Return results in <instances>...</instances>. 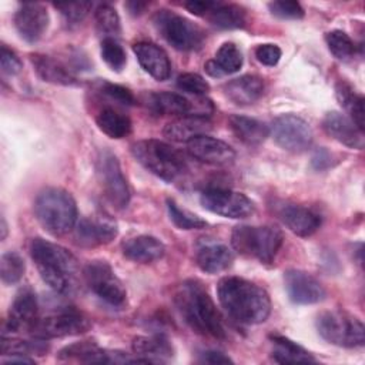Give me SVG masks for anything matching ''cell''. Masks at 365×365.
<instances>
[{
  "instance_id": "1",
  "label": "cell",
  "mask_w": 365,
  "mask_h": 365,
  "mask_svg": "<svg viewBox=\"0 0 365 365\" xmlns=\"http://www.w3.org/2000/svg\"><path fill=\"white\" fill-rule=\"evenodd\" d=\"M217 295L228 315L241 324L255 325L265 322L269 317L271 299L268 292L245 278H221L217 285Z\"/></svg>"
},
{
  "instance_id": "2",
  "label": "cell",
  "mask_w": 365,
  "mask_h": 365,
  "mask_svg": "<svg viewBox=\"0 0 365 365\" xmlns=\"http://www.w3.org/2000/svg\"><path fill=\"white\" fill-rule=\"evenodd\" d=\"M174 304L184 322L197 334L217 339L225 336L222 318L200 281H184L174 294Z\"/></svg>"
},
{
  "instance_id": "3",
  "label": "cell",
  "mask_w": 365,
  "mask_h": 365,
  "mask_svg": "<svg viewBox=\"0 0 365 365\" xmlns=\"http://www.w3.org/2000/svg\"><path fill=\"white\" fill-rule=\"evenodd\" d=\"M30 255L41 279L53 291L68 294L76 288L78 262L68 250L43 238H33Z\"/></svg>"
},
{
  "instance_id": "4",
  "label": "cell",
  "mask_w": 365,
  "mask_h": 365,
  "mask_svg": "<svg viewBox=\"0 0 365 365\" xmlns=\"http://www.w3.org/2000/svg\"><path fill=\"white\" fill-rule=\"evenodd\" d=\"M34 214L41 227L53 235H64L77 224V205L73 195L57 187L38 192L34 201Z\"/></svg>"
},
{
  "instance_id": "5",
  "label": "cell",
  "mask_w": 365,
  "mask_h": 365,
  "mask_svg": "<svg viewBox=\"0 0 365 365\" xmlns=\"http://www.w3.org/2000/svg\"><path fill=\"white\" fill-rule=\"evenodd\" d=\"M131 153L145 170L168 182L182 175L187 168L182 154L161 140L137 141L131 145Z\"/></svg>"
},
{
  "instance_id": "6",
  "label": "cell",
  "mask_w": 365,
  "mask_h": 365,
  "mask_svg": "<svg viewBox=\"0 0 365 365\" xmlns=\"http://www.w3.org/2000/svg\"><path fill=\"white\" fill-rule=\"evenodd\" d=\"M284 241L282 231L274 225H237L231 234V245L241 255L271 264Z\"/></svg>"
},
{
  "instance_id": "7",
  "label": "cell",
  "mask_w": 365,
  "mask_h": 365,
  "mask_svg": "<svg viewBox=\"0 0 365 365\" xmlns=\"http://www.w3.org/2000/svg\"><path fill=\"white\" fill-rule=\"evenodd\" d=\"M318 334L332 345L358 348L365 342V327L355 315L341 311H324L317 318Z\"/></svg>"
},
{
  "instance_id": "8",
  "label": "cell",
  "mask_w": 365,
  "mask_h": 365,
  "mask_svg": "<svg viewBox=\"0 0 365 365\" xmlns=\"http://www.w3.org/2000/svg\"><path fill=\"white\" fill-rule=\"evenodd\" d=\"M153 23L161 37L180 51L198 50L205 40L200 26L167 9L158 10L153 17Z\"/></svg>"
},
{
  "instance_id": "9",
  "label": "cell",
  "mask_w": 365,
  "mask_h": 365,
  "mask_svg": "<svg viewBox=\"0 0 365 365\" xmlns=\"http://www.w3.org/2000/svg\"><path fill=\"white\" fill-rule=\"evenodd\" d=\"M83 277L88 288L107 305L115 309L127 305V291L107 261H90L84 267Z\"/></svg>"
},
{
  "instance_id": "10",
  "label": "cell",
  "mask_w": 365,
  "mask_h": 365,
  "mask_svg": "<svg viewBox=\"0 0 365 365\" xmlns=\"http://www.w3.org/2000/svg\"><path fill=\"white\" fill-rule=\"evenodd\" d=\"M90 328L91 322L81 312L76 309H61L41 318L38 317L30 332L34 338L46 341L80 335L87 332Z\"/></svg>"
},
{
  "instance_id": "11",
  "label": "cell",
  "mask_w": 365,
  "mask_h": 365,
  "mask_svg": "<svg viewBox=\"0 0 365 365\" xmlns=\"http://www.w3.org/2000/svg\"><path fill=\"white\" fill-rule=\"evenodd\" d=\"M96 173L108 201L115 208L127 207L130 202V188L117 157L110 150L104 148L98 153Z\"/></svg>"
},
{
  "instance_id": "12",
  "label": "cell",
  "mask_w": 365,
  "mask_h": 365,
  "mask_svg": "<svg viewBox=\"0 0 365 365\" xmlns=\"http://www.w3.org/2000/svg\"><path fill=\"white\" fill-rule=\"evenodd\" d=\"M200 202L205 210L234 220L250 217L255 208L252 200L245 194L221 187H210L204 190L200 195Z\"/></svg>"
},
{
  "instance_id": "13",
  "label": "cell",
  "mask_w": 365,
  "mask_h": 365,
  "mask_svg": "<svg viewBox=\"0 0 365 365\" xmlns=\"http://www.w3.org/2000/svg\"><path fill=\"white\" fill-rule=\"evenodd\" d=\"M275 143L291 153L307 151L312 144V130L309 124L294 114L278 115L269 128Z\"/></svg>"
},
{
  "instance_id": "14",
  "label": "cell",
  "mask_w": 365,
  "mask_h": 365,
  "mask_svg": "<svg viewBox=\"0 0 365 365\" xmlns=\"http://www.w3.org/2000/svg\"><path fill=\"white\" fill-rule=\"evenodd\" d=\"M61 361H77L84 364H135L144 362L143 358L131 356L121 351L101 349L96 342L80 341L67 345L58 352Z\"/></svg>"
},
{
  "instance_id": "15",
  "label": "cell",
  "mask_w": 365,
  "mask_h": 365,
  "mask_svg": "<svg viewBox=\"0 0 365 365\" xmlns=\"http://www.w3.org/2000/svg\"><path fill=\"white\" fill-rule=\"evenodd\" d=\"M148 106L153 111L164 115H197L205 117L212 113V104L210 100L200 98L192 101L177 93H153L148 97Z\"/></svg>"
},
{
  "instance_id": "16",
  "label": "cell",
  "mask_w": 365,
  "mask_h": 365,
  "mask_svg": "<svg viewBox=\"0 0 365 365\" xmlns=\"http://www.w3.org/2000/svg\"><path fill=\"white\" fill-rule=\"evenodd\" d=\"M38 319V301L36 292L30 287L21 288L10 307L7 321L4 324L3 335L17 334L21 331H29L33 328Z\"/></svg>"
},
{
  "instance_id": "17",
  "label": "cell",
  "mask_w": 365,
  "mask_h": 365,
  "mask_svg": "<svg viewBox=\"0 0 365 365\" xmlns=\"http://www.w3.org/2000/svg\"><path fill=\"white\" fill-rule=\"evenodd\" d=\"M284 284L287 294L294 304H317L327 297V291L322 287V284L315 277L301 269L285 271Z\"/></svg>"
},
{
  "instance_id": "18",
  "label": "cell",
  "mask_w": 365,
  "mask_h": 365,
  "mask_svg": "<svg viewBox=\"0 0 365 365\" xmlns=\"http://www.w3.org/2000/svg\"><path fill=\"white\" fill-rule=\"evenodd\" d=\"M14 27L27 43H36L46 33L50 17L46 6L40 3H23L14 13Z\"/></svg>"
},
{
  "instance_id": "19",
  "label": "cell",
  "mask_w": 365,
  "mask_h": 365,
  "mask_svg": "<svg viewBox=\"0 0 365 365\" xmlns=\"http://www.w3.org/2000/svg\"><path fill=\"white\" fill-rule=\"evenodd\" d=\"M76 240L84 247H97L111 242L118 232L117 222L108 215H93L81 218L76 227Z\"/></svg>"
},
{
  "instance_id": "20",
  "label": "cell",
  "mask_w": 365,
  "mask_h": 365,
  "mask_svg": "<svg viewBox=\"0 0 365 365\" xmlns=\"http://www.w3.org/2000/svg\"><path fill=\"white\" fill-rule=\"evenodd\" d=\"M187 151L192 158L211 165H227L235 158V151L230 144L208 134L190 140Z\"/></svg>"
},
{
  "instance_id": "21",
  "label": "cell",
  "mask_w": 365,
  "mask_h": 365,
  "mask_svg": "<svg viewBox=\"0 0 365 365\" xmlns=\"http://www.w3.org/2000/svg\"><path fill=\"white\" fill-rule=\"evenodd\" d=\"M277 215L295 235L309 237L321 227V217L308 207L282 202L277 207Z\"/></svg>"
},
{
  "instance_id": "22",
  "label": "cell",
  "mask_w": 365,
  "mask_h": 365,
  "mask_svg": "<svg viewBox=\"0 0 365 365\" xmlns=\"http://www.w3.org/2000/svg\"><path fill=\"white\" fill-rule=\"evenodd\" d=\"M133 51L144 68L151 77L158 81H164L171 74V63L167 53L157 44L150 41H138L133 44Z\"/></svg>"
},
{
  "instance_id": "23",
  "label": "cell",
  "mask_w": 365,
  "mask_h": 365,
  "mask_svg": "<svg viewBox=\"0 0 365 365\" xmlns=\"http://www.w3.org/2000/svg\"><path fill=\"white\" fill-rule=\"evenodd\" d=\"M322 128L331 138L349 148H364V131H361L349 117L338 111H331L324 117Z\"/></svg>"
},
{
  "instance_id": "24",
  "label": "cell",
  "mask_w": 365,
  "mask_h": 365,
  "mask_svg": "<svg viewBox=\"0 0 365 365\" xmlns=\"http://www.w3.org/2000/svg\"><path fill=\"white\" fill-rule=\"evenodd\" d=\"M264 80L257 74H244L224 86V93L237 106H250L264 94Z\"/></svg>"
},
{
  "instance_id": "25",
  "label": "cell",
  "mask_w": 365,
  "mask_h": 365,
  "mask_svg": "<svg viewBox=\"0 0 365 365\" xmlns=\"http://www.w3.org/2000/svg\"><path fill=\"white\" fill-rule=\"evenodd\" d=\"M164 244L153 235H137L123 244V254L138 264H150L163 258Z\"/></svg>"
},
{
  "instance_id": "26",
  "label": "cell",
  "mask_w": 365,
  "mask_h": 365,
  "mask_svg": "<svg viewBox=\"0 0 365 365\" xmlns=\"http://www.w3.org/2000/svg\"><path fill=\"white\" fill-rule=\"evenodd\" d=\"M131 346L134 355L143 358L147 364L161 362L167 358H171L174 354L170 339L163 334L135 336Z\"/></svg>"
},
{
  "instance_id": "27",
  "label": "cell",
  "mask_w": 365,
  "mask_h": 365,
  "mask_svg": "<svg viewBox=\"0 0 365 365\" xmlns=\"http://www.w3.org/2000/svg\"><path fill=\"white\" fill-rule=\"evenodd\" d=\"M31 63L37 76L47 83L60 84V86H77L78 80L74 77L71 70H68L58 60L46 56V54H31Z\"/></svg>"
},
{
  "instance_id": "28",
  "label": "cell",
  "mask_w": 365,
  "mask_h": 365,
  "mask_svg": "<svg viewBox=\"0 0 365 365\" xmlns=\"http://www.w3.org/2000/svg\"><path fill=\"white\" fill-rule=\"evenodd\" d=\"M234 261L232 251L220 242L205 244L198 248L195 262L201 271L207 274H218L225 271Z\"/></svg>"
},
{
  "instance_id": "29",
  "label": "cell",
  "mask_w": 365,
  "mask_h": 365,
  "mask_svg": "<svg viewBox=\"0 0 365 365\" xmlns=\"http://www.w3.org/2000/svg\"><path fill=\"white\" fill-rule=\"evenodd\" d=\"M211 130V123L205 117L185 115L180 117L164 127V135L177 143H188L190 140L204 135Z\"/></svg>"
},
{
  "instance_id": "30",
  "label": "cell",
  "mask_w": 365,
  "mask_h": 365,
  "mask_svg": "<svg viewBox=\"0 0 365 365\" xmlns=\"http://www.w3.org/2000/svg\"><path fill=\"white\" fill-rule=\"evenodd\" d=\"M228 124L234 135L248 145L261 144L269 135V127L252 117L235 114L230 117Z\"/></svg>"
},
{
  "instance_id": "31",
  "label": "cell",
  "mask_w": 365,
  "mask_h": 365,
  "mask_svg": "<svg viewBox=\"0 0 365 365\" xmlns=\"http://www.w3.org/2000/svg\"><path fill=\"white\" fill-rule=\"evenodd\" d=\"M97 127L110 138H124L131 133V120L127 114L114 107H104L96 115Z\"/></svg>"
},
{
  "instance_id": "32",
  "label": "cell",
  "mask_w": 365,
  "mask_h": 365,
  "mask_svg": "<svg viewBox=\"0 0 365 365\" xmlns=\"http://www.w3.org/2000/svg\"><path fill=\"white\" fill-rule=\"evenodd\" d=\"M272 352L271 356L278 364H309L315 362V358L302 346L295 344L294 341L281 336L271 335Z\"/></svg>"
},
{
  "instance_id": "33",
  "label": "cell",
  "mask_w": 365,
  "mask_h": 365,
  "mask_svg": "<svg viewBox=\"0 0 365 365\" xmlns=\"http://www.w3.org/2000/svg\"><path fill=\"white\" fill-rule=\"evenodd\" d=\"M335 94L339 104L349 114V120L361 130L365 128V110H364V97L358 94L348 83L339 81L335 87Z\"/></svg>"
},
{
  "instance_id": "34",
  "label": "cell",
  "mask_w": 365,
  "mask_h": 365,
  "mask_svg": "<svg viewBox=\"0 0 365 365\" xmlns=\"http://www.w3.org/2000/svg\"><path fill=\"white\" fill-rule=\"evenodd\" d=\"M207 19L218 29L224 30H232V29H241L245 26L247 14L245 10L232 3H220L217 1L215 7L208 13Z\"/></svg>"
},
{
  "instance_id": "35",
  "label": "cell",
  "mask_w": 365,
  "mask_h": 365,
  "mask_svg": "<svg viewBox=\"0 0 365 365\" xmlns=\"http://www.w3.org/2000/svg\"><path fill=\"white\" fill-rule=\"evenodd\" d=\"M94 21L97 31L104 36V38H117L121 31L120 17L115 9L110 4H100L94 11Z\"/></svg>"
},
{
  "instance_id": "36",
  "label": "cell",
  "mask_w": 365,
  "mask_h": 365,
  "mask_svg": "<svg viewBox=\"0 0 365 365\" xmlns=\"http://www.w3.org/2000/svg\"><path fill=\"white\" fill-rule=\"evenodd\" d=\"M221 77L225 74L237 73L242 66V53L237 44L227 41L221 44V47L215 53V58H212Z\"/></svg>"
},
{
  "instance_id": "37",
  "label": "cell",
  "mask_w": 365,
  "mask_h": 365,
  "mask_svg": "<svg viewBox=\"0 0 365 365\" xmlns=\"http://www.w3.org/2000/svg\"><path fill=\"white\" fill-rule=\"evenodd\" d=\"M36 341H21V339H14V338H7L3 335L1 338V355L4 356H11V355H24L29 356L31 354H38L43 355L47 351V346L44 344V339H37Z\"/></svg>"
},
{
  "instance_id": "38",
  "label": "cell",
  "mask_w": 365,
  "mask_h": 365,
  "mask_svg": "<svg viewBox=\"0 0 365 365\" xmlns=\"http://www.w3.org/2000/svg\"><path fill=\"white\" fill-rule=\"evenodd\" d=\"M26 271V264L21 255L16 251H7L0 259V277L7 285H13L23 278Z\"/></svg>"
},
{
  "instance_id": "39",
  "label": "cell",
  "mask_w": 365,
  "mask_h": 365,
  "mask_svg": "<svg viewBox=\"0 0 365 365\" xmlns=\"http://www.w3.org/2000/svg\"><path fill=\"white\" fill-rule=\"evenodd\" d=\"M167 210H168L170 220L180 230H200L207 227L205 220H202L197 214H192L184 208H180L178 204L171 198L167 200Z\"/></svg>"
},
{
  "instance_id": "40",
  "label": "cell",
  "mask_w": 365,
  "mask_h": 365,
  "mask_svg": "<svg viewBox=\"0 0 365 365\" xmlns=\"http://www.w3.org/2000/svg\"><path fill=\"white\" fill-rule=\"evenodd\" d=\"M325 41L334 57L339 60H348L355 54L356 46L354 40L342 30H332L325 34Z\"/></svg>"
},
{
  "instance_id": "41",
  "label": "cell",
  "mask_w": 365,
  "mask_h": 365,
  "mask_svg": "<svg viewBox=\"0 0 365 365\" xmlns=\"http://www.w3.org/2000/svg\"><path fill=\"white\" fill-rule=\"evenodd\" d=\"M101 57L106 64L114 71H121L127 63L125 51L123 46L117 41V38H103Z\"/></svg>"
},
{
  "instance_id": "42",
  "label": "cell",
  "mask_w": 365,
  "mask_h": 365,
  "mask_svg": "<svg viewBox=\"0 0 365 365\" xmlns=\"http://www.w3.org/2000/svg\"><path fill=\"white\" fill-rule=\"evenodd\" d=\"M54 7L61 13L67 24H78L91 11L93 3L90 1H71V3H56Z\"/></svg>"
},
{
  "instance_id": "43",
  "label": "cell",
  "mask_w": 365,
  "mask_h": 365,
  "mask_svg": "<svg viewBox=\"0 0 365 365\" xmlns=\"http://www.w3.org/2000/svg\"><path fill=\"white\" fill-rule=\"evenodd\" d=\"M177 87L188 94L204 96L210 91L208 81L197 73H184L177 78Z\"/></svg>"
},
{
  "instance_id": "44",
  "label": "cell",
  "mask_w": 365,
  "mask_h": 365,
  "mask_svg": "<svg viewBox=\"0 0 365 365\" xmlns=\"http://www.w3.org/2000/svg\"><path fill=\"white\" fill-rule=\"evenodd\" d=\"M268 9L272 16L278 19H291V20H298L304 17V9L298 1L292 0H278V1H271L268 3Z\"/></svg>"
},
{
  "instance_id": "45",
  "label": "cell",
  "mask_w": 365,
  "mask_h": 365,
  "mask_svg": "<svg viewBox=\"0 0 365 365\" xmlns=\"http://www.w3.org/2000/svg\"><path fill=\"white\" fill-rule=\"evenodd\" d=\"M101 93L104 96H107L111 101H115L117 104H121V106H134L135 104V97L133 96V93L120 84L106 81L101 86Z\"/></svg>"
},
{
  "instance_id": "46",
  "label": "cell",
  "mask_w": 365,
  "mask_h": 365,
  "mask_svg": "<svg viewBox=\"0 0 365 365\" xmlns=\"http://www.w3.org/2000/svg\"><path fill=\"white\" fill-rule=\"evenodd\" d=\"M0 64H1L3 74H7V76L19 74L23 67L19 56L4 44L1 46V51H0Z\"/></svg>"
},
{
  "instance_id": "47",
  "label": "cell",
  "mask_w": 365,
  "mask_h": 365,
  "mask_svg": "<svg viewBox=\"0 0 365 365\" xmlns=\"http://www.w3.org/2000/svg\"><path fill=\"white\" fill-rule=\"evenodd\" d=\"M255 57L261 64L272 67V66L278 64V61L281 58V48L277 44H271V43L259 44L255 48Z\"/></svg>"
},
{
  "instance_id": "48",
  "label": "cell",
  "mask_w": 365,
  "mask_h": 365,
  "mask_svg": "<svg viewBox=\"0 0 365 365\" xmlns=\"http://www.w3.org/2000/svg\"><path fill=\"white\" fill-rule=\"evenodd\" d=\"M217 1H210V0H191V1H185L184 7L195 14V16H201V17H207L208 13L215 7Z\"/></svg>"
},
{
  "instance_id": "49",
  "label": "cell",
  "mask_w": 365,
  "mask_h": 365,
  "mask_svg": "<svg viewBox=\"0 0 365 365\" xmlns=\"http://www.w3.org/2000/svg\"><path fill=\"white\" fill-rule=\"evenodd\" d=\"M198 361L201 364H232V359L218 351H204L200 354Z\"/></svg>"
},
{
  "instance_id": "50",
  "label": "cell",
  "mask_w": 365,
  "mask_h": 365,
  "mask_svg": "<svg viewBox=\"0 0 365 365\" xmlns=\"http://www.w3.org/2000/svg\"><path fill=\"white\" fill-rule=\"evenodd\" d=\"M125 6H127V9L130 10L131 14H141L144 11V9L148 6V3H145V1H128Z\"/></svg>"
},
{
  "instance_id": "51",
  "label": "cell",
  "mask_w": 365,
  "mask_h": 365,
  "mask_svg": "<svg viewBox=\"0 0 365 365\" xmlns=\"http://www.w3.org/2000/svg\"><path fill=\"white\" fill-rule=\"evenodd\" d=\"M6 235H7V225H6L4 217H1V240H4Z\"/></svg>"
}]
</instances>
